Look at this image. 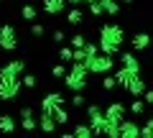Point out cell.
I'll return each instance as SVG.
<instances>
[{
    "instance_id": "obj_1",
    "label": "cell",
    "mask_w": 153,
    "mask_h": 138,
    "mask_svg": "<svg viewBox=\"0 0 153 138\" xmlns=\"http://www.w3.org/2000/svg\"><path fill=\"white\" fill-rule=\"evenodd\" d=\"M123 41H125V33H123V28L117 26V23H105V26L100 28V41H97V46H100L102 54H110V56L120 54Z\"/></svg>"
},
{
    "instance_id": "obj_2",
    "label": "cell",
    "mask_w": 153,
    "mask_h": 138,
    "mask_svg": "<svg viewBox=\"0 0 153 138\" xmlns=\"http://www.w3.org/2000/svg\"><path fill=\"white\" fill-rule=\"evenodd\" d=\"M87 66H84V61H71V69L64 74V84L66 90H71V92H84V87H87Z\"/></svg>"
},
{
    "instance_id": "obj_3",
    "label": "cell",
    "mask_w": 153,
    "mask_h": 138,
    "mask_svg": "<svg viewBox=\"0 0 153 138\" xmlns=\"http://www.w3.org/2000/svg\"><path fill=\"white\" fill-rule=\"evenodd\" d=\"M21 95V77L18 74H0V100H18Z\"/></svg>"
},
{
    "instance_id": "obj_4",
    "label": "cell",
    "mask_w": 153,
    "mask_h": 138,
    "mask_svg": "<svg viewBox=\"0 0 153 138\" xmlns=\"http://www.w3.org/2000/svg\"><path fill=\"white\" fill-rule=\"evenodd\" d=\"M115 59L110 54H102V51H97L94 56H89V59H84V66H87V72L92 74H107L110 69H112Z\"/></svg>"
},
{
    "instance_id": "obj_5",
    "label": "cell",
    "mask_w": 153,
    "mask_h": 138,
    "mask_svg": "<svg viewBox=\"0 0 153 138\" xmlns=\"http://www.w3.org/2000/svg\"><path fill=\"white\" fill-rule=\"evenodd\" d=\"M87 118H89V131L97 133V136H102V133H105V125H107V120H105V113H102V107H100L97 102L87 105Z\"/></svg>"
},
{
    "instance_id": "obj_6",
    "label": "cell",
    "mask_w": 153,
    "mask_h": 138,
    "mask_svg": "<svg viewBox=\"0 0 153 138\" xmlns=\"http://www.w3.org/2000/svg\"><path fill=\"white\" fill-rule=\"evenodd\" d=\"M16 46H18V39H16V28H13L10 23H3V26H0V49L13 51Z\"/></svg>"
},
{
    "instance_id": "obj_7",
    "label": "cell",
    "mask_w": 153,
    "mask_h": 138,
    "mask_svg": "<svg viewBox=\"0 0 153 138\" xmlns=\"http://www.w3.org/2000/svg\"><path fill=\"white\" fill-rule=\"evenodd\" d=\"M105 120L107 123H120L123 118H125V113H128V107L123 105V102H110L107 107H105Z\"/></svg>"
},
{
    "instance_id": "obj_8",
    "label": "cell",
    "mask_w": 153,
    "mask_h": 138,
    "mask_svg": "<svg viewBox=\"0 0 153 138\" xmlns=\"http://www.w3.org/2000/svg\"><path fill=\"white\" fill-rule=\"evenodd\" d=\"M138 123L135 120H125L123 118L120 123H117V138H138Z\"/></svg>"
},
{
    "instance_id": "obj_9",
    "label": "cell",
    "mask_w": 153,
    "mask_h": 138,
    "mask_svg": "<svg viewBox=\"0 0 153 138\" xmlns=\"http://www.w3.org/2000/svg\"><path fill=\"white\" fill-rule=\"evenodd\" d=\"M64 102H66L64 95H59V92H49L44 100H41V110H44V113H51L56 105H64Z\"/></svg>"
},
{
    "instance_id": "obj_10",
    "label": "cell",
    "mask_w": 153,
    "mask_h": 138,
    "mask_svg": "<svg viewBox=\"0 0 153 138\" xmlns=\"http://www.w3.org/2000/svg\"><path fill=\"white\" fill-rule=\"evenodd\" d=\"M120 64L125 66V69H130V72L140 74V61L135 59V54H133V51H123V54H120Z\"/></svg>"
},
{
    "instance_id": "obj_11",
    "label": "cell",
    "mask_w": 153,
    "mask_h": 138,
    "mask_svg": "<svg viewBox=\"0 0 153 138\" xmlns=\"http://www.w3.org/2000/svg\"><path fill=\"white\" fill-rule=\"evenodd\" d=\"M21 125H23V131H33L36 128V113H33V107H21Z\"/></svg>"
},
{
    "instance_id": "obj_12",
    "label": "cell",
    "mask_w": 153,
    "mask_h": 138,
    "mask_svg": "<svg viewBox=\"0 0 153 138\" xmlns=\"http://www.w3.org/2000/svg\"><path fill=\"white\" fill-rule=\"evenodd\" d=\"M36 128H41V131H46V133L56 131V123H54V118H51V113L41 110V115H36Z\"/></svg>"
},
{
    "instance_id": "obj_13",
    "label": "cell",
    "mask_w": 153,
    "mask_h": 138,
    "mask_svg": "<svg viewBox=\"0 0 153 138\" xmlns=\"http://www.w3.org/2000/svg\"><path fill=\"white\" fill-rule=\"evenodd\" d=\"M23 69H26L23 59H13V61H8V64H3V66H0V74H18V77H21V74H23Z\"/></svg>"
},
{
    "instance_id": "obj_14",
    "label": "cell",
    "mask_w": 153,
    "mask_h": 138,
    "mask_svg": "<svg viewBox=\"0 0 153 138\" xmlns=\"http://www.w3.org/2000/svg\"><path fill=\"white\" fill-rule=\"evenodd\" d=\"M66 8V0H44V13L49 16H61Z\"/></svg>"
},
{
    "instance_id": "obj_15",
    "label": "cell",
    "mask_w": 153,
    "mask_h": 138,
    "mask_svg": "<svg viewBox=\"0 0 153 138\" xmlns=\"http://www.w3.org/2000/svg\"><path fill=\"white\" fill-rule=\"evenodd\" d=\"M125 90H128V92L133 95V97H140V95L146 92L148 87H146V82H143V79H140V74H135V77H133L130 82H128V87H125Z\"/></svg>"
},
{
    "instance_id": "obj_16",
    "label": "cell",
    "mask_w": 153,
    "mask_h": 138,
    "mask_svg": "<svg viewBox=\"0 0 153 138\" xmlns=\"http://www.w3.org/2000/svg\"><path fill=\"white\" fill-rule=\"evenodd\" d=\"M112 77H115V82H117V87H123V90H125V87H128V82H130V79L135 77V72H130V69L120 66V69H117V72H115Z\"/></svg>"
},
{
    "instance_id": "obj_17",
    "label": "cell",
    "mask_w": 153,
    "mask_h": 138,
    "mask_svg": "<svg viewBox=\"0 0 153 138\" xmlns=\"http://www.w3.org/2000/svg\"><path fill=\"white\" fill-rule=\"evenodd\" d=\"M51 118H54L56 125H66V123H69V113L64 110V105H56L54 110H51Z\"/></svg>"
},
{
    "instance_id": "obj_18",
    "label": "cell",
    "mask_w": 153,
    "mask_h": 138,
    "mask_svg": "<svg viewBox=\"0 0 153 138\" xmlns=\"http://www.w3.org/2000/svg\"><path fill=\"white\" fill-rule=\"evenodd\" d=\"M82 18H84V13L79 10L76 5H71V10H66V23H69V26H79Z\"/></svg>"
},
{
    "instance_id": "obj_19",
    "label": "cell",
    "mask_w": 153,
    "mask_h": 138,
    "mask_svg": "<svg viewBox=\"0 0 153 138\" xmlns=\"http://www.w3.org/2000/svg\"><path fill=\"white\" fill-rule=\"evenodd\" d=\"M100 5H102L105 16H117L120 13V3L117 0H100Z\"/></svg>"
},
{
    "instance_id": "obj_20",
    "label": "cell",
    "mask_w": 153,
    "mask_h": 138,
    "mask_svg": "<svg viewBox=\"0 0 153 138\" xmlns=\"http://www.w3.org/2000/svg\"><path fill=\"white\" fill-rule=\"evenodd\" d=\"M0 131H3V133H13V131H16V118L0 115Z\"/></svg>"
},
{
    "instance_id": "obj_21",
    "label": "cell",
    "mask_w": 153,
    "mask_h": 138,
    "mask_svg": "<svg viewBox=\"0 0 153 138\" xmlns=\"http://www.w3.org/2000/svg\"><path fill=\"white\" fill-rule=\"evenodd\" d=\"M130 41H133V49H135V51H143L148 46V33H135Z\"/></svg>"
},
{
    "instance_id": "obj_22",
    "label": "cell",
    "mask_w": 153,
    "mask_h": 138,
    "mask_svg": "<svg viewBox=\"0 0 153 138\" xmlns=\"http://www.w3.org/2000/svg\"><path fill=\"white\" fill-rule=\"evenodd\" d=\"M21 16H23V21H28V23H31V21H36L38 10H36L33 5H23V8H21Z\"/></svg>"
},
{
    "instance_id": "obj_23",
    "label": "cell",
    "mask_w": 153,
    "mask_h": 138,
    "mask_svg": "<svg viewBox=\"0 0 153 138\" xmlns=\"http://www.w3.org/2000/svg\"><path fill=\"white\" fill-rule=\"evenodd\" d=\"M143 110H146V102H143L140 97H133V102H130V113H133V115H143Z\"/></svg>"
},
{
    "instance_id": "obj_24",
    "label": "cell",
    "mask_w": 153,
    "mask_h": 138,
    "mask_svg": "<svg viewBox=\"0 0 153 138\" xmlns=\"http://www.w3.org/2000/svg\"><path fill=\"white\" fill-rule=\"evenodd\" d=\"M87 10H89V16H94V18H100V16H105V10H102V5H100V0H92V3H87Z\"/></svg>"
},
{
    "instance_id": "obj_25",
    "label": "cell",
    "mask_w": 153,
    "mask_h": 138,
    "mask_svg": "<svg viewBox=\"0 0 153 138\" xmlns=\"http://www.w3.org/2000/svg\"><path fill=\"white\" fill-rule=\"evenodd\" d=\"M71 136H76V138H89V136H92V131H89V125H74V128H71Z\"/></svg>"
},
{
    "instance_id": "obj_26",
    "label": "cell",
    "mask_w": 153,
    "mask_h": 138,
    "mask_svg": "<svg viewBox=\"0 0 153 138\" xmlns=\"http://www.w3.org/2000/svg\"><path fill=\"white\" fill-rule=\"evenodd\" d=\"M82 49H84V54H87V59H89V56H94V54L100 51V46L94 44V41H84V46H82Z\"/></svg>"
},
{
    "instance_id": "obj_27",
    "label": "cell",
    "mask_w": 153,
    "mask_h": 138,
    "mask_svg": "<svg viewBox=\"0 0 153 138\" xmlns=\"http://www.w3.org/2000/svg\"><path fill=\"white\" fill-rule=\"evenodd\" d=\"M21 87L33 90V87H36V77H33V74H23V77H21Z\"/></svg>"
},
{
    "instance_id": "obj_28",
    "label": "cell",
    "mask_w": 153,
    "mask_h": 138,
    "mask_svg": "<svg viewBox=\"0 0 153 138\" xmlns=\"http://www.w3.org/2000/svg\"><path fill=\"white\" fill-rule=\"evenodd\" d=\"M59 59L64 61V64H69L71 61V46H61L59 49Z\"/></svg>"
},
{
    "instance_id": "obj_29",
    "label": "cell",
    "mask_w": 153,
    "mask_h": 138,
    "mask_svg": "<svg viewBox=\"0 0 153 138\" xmlns=\"http://www.w3.org/2000/svg\"><path fill=\"white\" fill-rule=\"evenodd\" d=\"M138 136H143V138H151L153 136V120H146V125L138 131Z\"/></svg>"
},
{
    "instance_id": "obj_30",
    "label": "cell",
    "mask_w": 153,
    "mask_h": 138,
    "mask_svg": "<svg viewBox=\"0 0 153 138\" xmlns=\"http://www.w3.org/2000/svg\"><path fill=\"white\" fill-rule=\"evenodd\" d=\"M31 33H33V36H36V39H41V36H44V33H46V28L41 26V23L31 21Z\"/></svg>"
},
{
    "instance_id": "obj_31",
    "label": "cell",
    "mask_w": 153,
    "mask_h": 138,
    "mask_svg": "<svg viewBox=\"0 0 153 138\" xmlns=\"http://www.w3.org/2000/svg\"><path fill=\"white\" fill-rule=\"evenodd\" d=\"M84 41H87V39H84L82 33H74V36H71V49H82Z\"/></svg>"
},
{
    "instance_id": "obj_32",
    "label": "cell",
    "mask_w": 153,
    "mask_h": 138,
    "mask_svg": "<svg viewBox=\"0 0 153 138\" xmlns=\"http://www.w3.org/2000/svg\"><path fill=\"white\" fill-rule=\"evenodd\" d=\"M64 74H66V69H64V61H61V64H54V66H51V77H64Z\"/></svg>"
},
{
    "instance_id": "obj_33",
    "label": "cell",
    "mask_w": 153,
    "mask_h": 138,
    "mask_svg": "<svg viewBox=\"0 0 153 138\" xmlns=\"http://www.w3.org/2000/svg\"><path fill=\"white\" fill-rule=\"evenodd\" d=\"M115 87H117V82H115V77H112V74H107V77L102 79V90H115Z\"/></svg>"
},
{
    "instance_id": "obj_34",
    "label": "cell",
    "mask_w": 153,
    "mask_h": 138,
    "mask_svg": "<svg viewBox=\"0 0 153 138\" xmlns=\"http://www.w3.org/2000/svg\"><path fill=\"white\" fill-rule=\"evenodd\" d=\"M84 59H87L84 49H71V61H84Z\"/></svg>"
},
{
    "instance_id": "obj_35",
    "label": "cell",
    "mask_w": 153,
    "mask_h": 138,
    "mask_svg": "<svg viewBox=\"0 0 153 138\" xmlns=\"http://www.w3.org/2000/svg\"><path fill=\"white\" fill-rule=\"evenodd\" d=\"M84 100H87V97H84L82 92H74V97H71V105H74V107H82V105H84Z\"/></svg>"
},
{
    "instance_id": "obj_36",
    "label": "cell",
    "mask_w": 153,
    "mask_h": 138,
    "mask_svg": "<svg viewBox=\"0 0 153 138\" xmlns=\"http://www.w3.org/2000/svg\"><path fill=\"white\" fill-rule=\"evenodd\" d=\"M51 41H54V44H64V41H66V36H64V31H54V33H51Z\"/></svg>"
},
{
    "instance_id": "obj_37",
    "label": "cell",
    "mask_w": 153,
    "mask_h": 138,
    "mask_svg": "<svg viewBox=\"0 0 153 138\" xmlns=\"http://www.w3.org/2000/svg\"><path fill=\"white\" fill-rule=\"evenodd\" d=\"M123 3H130V5H133V3H135V0H123Z\"/></svg>"
},
{
    "instance_id": "obj_38",
    "label": "cell",
    "mask_w": 153,
    "mask_h": 138,
    "mask_svg": "<svg viewBox=\"0 0 153 138\" xmlns=\"http://www.w3.org/2000/svg\"><path fill=\"white\" fill-rule=\"evenodd\" d=\"M84 3H92V0H84Z\"/></svg>"
},
{
    "instance_id": "obj_39",
    "label": "cell",
    "mask_w": 153,
    "mask_h": 138,
    "mask_svg": "<svg viewBox=\"0 0 153 138\" xmlns=\"http://www.w3.org/2000/svg\"><path fill=\"white\" fill-rule=\"evenodd\" d=\"M0 3H3V0H0Z\"/></svg>"
}]
</instances>
